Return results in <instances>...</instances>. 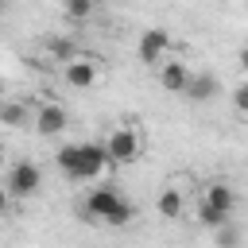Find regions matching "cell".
I'll return each mask as SVG.
<instances>
[{"label":"cell","mask_w":248,"mask_h":248,"mask_svg":"<svg viewBox=\"0 0 248 248\" xmlns=\"http://www.w3.org/2000/svg\"><path fill=\"white\" fill-rule=\"evenodd\" d=\"M54 159H58L62 174L74 178V182H93V178H101V170L108 167L105 143H62Z\"/></svg>","instance_id":"6da1fadb"},{"label":"cell","mask_w":248,"mask_h":248,"mask_svg":"<svg viewBox=\"0 0 248 248\" xmlns=\"http://www.w3.org/2000/svg\"><path fill=\"white\" fill-rule=\"evenodd\" d=\"M132 217H136V205H132L124 194H116V190H108V186H97V190H89V198H85V221L128 225Z\"/></svg>","instance_id":"7a4b0ae2"},{"label":"cell","mask_w":248,"mask_h":248,"mask_svg":"<svg viewBox=\"0 0 248 248\" xmlns=\"http://www.w3.org/2000/svg\"><path fill=\"white\" fill-rule=\"evenodd\" d=\"M8 194L12 198H35L39 194V186H43V170H39V163H31V159H19L12 170H8Z\"/></svg>","instance_id":"3957f363"},{"label":"cell","mask_w":248,"mask_h":248,"mask_svg":"<svg viewBox=\"0 0 248 248\" xmlns=\"http://www.w3.org/2000/svg\"><path fill=\"white\" fill-rule=\"evenodd\" d=\"M140 136L132 132V128H112L108 136H105V155H108V163H136L140 159Z\"/></svg>","instance_id":"277c9868"},{"label":"cell","mask_w":248,"mask_h":248,"mask_svg":"<svg viewBox=\"0 0 248 248\" xmlns=\"http://www.w3.org/2000/svg\"><path fill=\"white\" fill-rule=\"evenodd\" d=\"M167 50H170V31H167V27H147V31L140 35L136 54H140L143 66H163V62H167Z\"/></svg>","instance_id":"5b68a950"},{"label":"cell","mask_w":248,"mask_h":248,"mask_svg":"<svg viewBox=\"0 0 248 248\" xmlns=\"http://www.w3.org/2000/svg\"><path fill=\"white\" fill-rule=\"evenodd\" d=\"M62 78H66L70 89H93V81H97V62L85 58V54H74V58L66 62Z\"/></svg>","instance_id":"8992f818"},{"label":"cell","mask_w":248,"mask_h":248,"mask_svg":"<svg viewBox=\"0 0 248 248\" xmlns=\"http://www.w3.org/2000/svg\"><path fill=\"white\" fill-rule=\"evenodd\" d=\"M31 124H35V132H39V136H62V132H66V124H70V112H66L62 105H54V101H50V105H43V108L35 112V120H31Z\"/></svg>","instance_id":"52a82bcc"},{"label":"cell","mask_w":248,"mask_h":248,"mask_svg":"<svg viewBox=\"0 0 248 248\" xmlns=\"http://www.w3.org/2000/svg\"><path fill=\"white\" fill-rule=\"evenodd\" d=\"M190 78H194V70H190L186 62H163V66H159V85H163L167 93H186Z\"/></svg>","instance_id":"ba28073f"},{"label":"cell","mask_w":248,"mask_h":248,"mask_svg":"<svg viewBox=\"0 0 248 248\" xmlns=\"http://www.w3.org/2000/svg\"><path fill=\"white\" fill-rule=\"evenodd\" d=\"M202 202H205L209 209H217L221 217H229V213H232V205H236V194H232V186H229V182H209Z\"/></svg>","instance_id":"9c48e42d"},{"label":"cell","mask_w":248,"mask_h":248,"mask_svg":"<svg viewBox=\"0 0 248 248\" xmlns=\"http://www.w3.org/2000/svg\"><path fill=\"white\" fill-rule=\"evenodd\" d=\"M213 93H221V81H217L213 74H194L182 97H190V101H209Z\"/></svg>","instance_id":"30bf717a"},{"label":"cell","mask_w":248,"mask_h":248,"mask_svg":"<svg viewBox=\"0 0 248 248\" xmlns=\"http://www.w3.org/2000/svg\"><path fill=\"white\" fill-rule=\"evenodd\" d=\"M155 209H159V217H167V221L182 217V209H186V198H182V190H178V186H167V190L159 194Z\"/></svg>","instance_id":"8fae6325"},{"label":"cell","mask_w":248,"mask_h":248,"mask_svg":"<svg viewBox=\"0 0 248 248\" xmlns=\"http://www.w3.org/2000/svg\"><path fill=\"white\" fill-rule=\"evenodd\" d=\"M0 124H8V128H27V124H31V108L19 105V101H0Z\"/></svg>","instance_id":"7c38bea8"},{"label":"cell","mask_w":248,"mask_h":248,"mask_svg":"<svg viewBox=\"0 0 248 248\" xmlns=\"http://www.w3.org/2000/svg\"><path fill=\"white\" fill-rule=\"evenodd\" d=\"M93 12H97V4H93V0H66V4H62V16H66V19H74V23L93 19Z\"/></svg>","instance_id":"4fadbf2b"},{"label":"cell","mask_w":248,"mask_h":248,"mask_svg":"<svg viewBox=\"0 0 248 248\" xmlns=\"http://www.w3.org/2000/svg\"><path fill=\"white\" fill-rule=\"evenodd\" d=\"M213 240H217V248H240V240H244V232H240V225H232V221H225L221 229H213Z\"/></svg>","instance_id":"5bb4252c"},{"label":"cell","mask_w":248,"mask_h":248,"mask_svg":"<svg viewBox=\"0 0 248 248\" xmlns=\"http://www.w3.org/2000/svg\"><path fill=\"white\" fill-rule=\"evenodd\" d=\"M198 221H202V225H205V229H221V225H225V221H229V217H221V213H217V209H209V205H205V202H202V205H198Z\"/></svg>","instance_id":"9a60e30c"},{"label":"cell","mask_w":248,"mask_h":248,"mask_svg":"<svg viewBox=\"0 0 248 248\" xmlns=\"http://www.w3.org/2000/svg\"><path fill=\"white\" fill-rule=\"evenodd\" d=\"M232 105H236V112H248V81H240L232 89Z\"/></svg>","instance_id":"2e32d148"},{"label":"cell","mask_w":248,"mask_h":248,"mask_svg":"<svg viewBox=\"0 0 248 248\" xmlns=\"http://www.w3.org/2000/svg\"><path fill=\"white\" fill-rule=\"evenodd\" d=\"M50 54H54V58H66V62L74 58V50H70V43H66V39H54V43H50Z\"/></svg>","instance_id":"e0dca14e"},{"label":"cell","mask_w":248,"mask_h":248,"mask_svg":"<svg viewBox=\"0 0 248 248\" xmlns=\"http://www.w3.org/2000/svg\"><path fill=\"white\" fill-rule=\"evenodd\" d=\"M240 66H244V74H248V46L240 50Z\"/></svg>","instance_id":"ac0fdd59"},{"label":"cell","mask_w":248,"mask_h":248,"mask_svg":"<svg viewBox=\"0 0 248 248\" xmlns=\"http://www.w3.org/2000/svg\"><path fill=\"white\" fill-rule=\"evenodd\" d=\"M0 159H4V143H0Z\"/></svg>","instance_id":"d6986e66"},{"label":"cell","mask_w":248,"mask_h":248,"mask_svg":"<svg viewBox=\"0 0 248 248\" xmlns=\"http://www.w3.org/2000/svg\"><path fill=\"white\" fill-rule=\"evenodd\" d=\"M0 12H4V4H0Z\"/></svg>","instance_id":"ffe728a7"}]
</instances>
